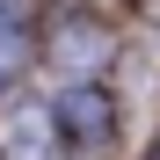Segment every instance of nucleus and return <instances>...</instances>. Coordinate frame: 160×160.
<instances>
[{"mask_svg": "<svg viewBox=\"0 0 160 160\" xmlns=\"http://www.w3.org/2000/svg\"><path fill=\"white\" fill-rule=\"evenodd\" d=\"M51 131H58L66 146H109V131H117L109 95L102 88H66L58 102H51Z\"/></svg>", "mask_w": 160, "mask_h": 160, "instance_id": "nucleus-1", "label": "nucleus"}, {"mask_svg": "<svg viewBox=\"0 0 160 160\" xmlns=\"http://www.w3.org/2000/svg\"><path fill=\"white\" fill-rule=\"evenodd\" d=\"M51 58H58L66 73H95L102 58H109V29H102V22H66V29H58V51H51Z\"/></svg>", "mask_w": 160, "mask_h": 160, "instance_id": "nucleus-2", "label": "nucleus"}, {"mask_svg": "<svg viewBox=\"0 0 160 160\" xmlns=\"http://www.w3.org/2000/svg\"><path fill=\"white\" fill-rule=\"evenodd\" d=\"M22 66H29V29H22L15 0H0V95L22 80Z\"/></svg>", "mask_w": 160, "mask_h": 160, "instance_id": "nucleus-3", "label": "nucleus"}]
</instances>
